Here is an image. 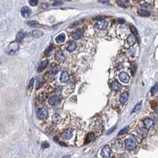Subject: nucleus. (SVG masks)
<instances>
[{"label": "nucleus", "instance_id": "7ed1b4c3", "mask_svg": "<svg viewBox=\"0 0 158 158\" xmlns=\"http://www.w3.org/2000/svg\"><path fill=\"white\" fill-rule=\"evenodd\" d=\"M95 26L100 30H106L108 26V22L106 20H99L95 22Z\"/></svg>", "mask_w": 158, "mask_h": 158}, {"label": "nucleus", "instance_id": "423d86ee", "mask_svg": "<svg viewBox=\"0 0 158 158\" xmlns=\"http://www.w3.org/2000/svg\"><path fill=\"white\" fill-rule=\"evenodd\" d=\"M72 133H73V129H71V128L65 129L63 131V133H62V137L64 139H69V138L72 137Z\"/></svg>", "mask_w": 158, "mask_h": 158}, {"label": "nucleus", "instance_id": "2eb2a0df", "mask_svg": "<svg viewBox=\"0 0 158 158\" xmlns=\"http://www.w3.org/2000/svg\"><path fill=\"white\" fill-rule=\"evenodd\" d=\"M55 57H56L57 61H59V62H64V60H65V56H64V53H63L62 52H61V51H59V52H57V53H56Z\"/></svg>", "mask_w": 158, "mask_h": 158}, {"label": "nucleus", "instance_id": "ddd939ff", "mask_svg": "<svg viewBox=\"0 0 158 158\" xmlns=\"http://www.w3.org/2000/svg\"><path fill=\"white\" fill-rule=\"evenodd\" d=\"M72 36L73 39H75V40H79V39H80V38H82V36H83V31L80 30H78L73 32L72 34Z\"/></svg>", "mask_w": 158, "mask_h": 158}, {"label": "nucleus", "instance_id": "dca6fc26", "mask_svg": "<svg viewBox=\"0 0 158 158\" xmlns=\"http://www.w3.org/2000/svg\"><path fill=\"white\" fill-rule=\"evenodd\" d=\"M128 97H129V94H128V92H123L121 95H120V98H119V101H120V103H122V104H124V103H126V101H127V99H128Z\"/></svg>", "mask_w": 158, "mask_h": 158}, {"label": "nucleus", "instance_id": "473e14b6", "mask_svg": "<svg viewBox=\"0 0 158 158\" xmlns=\"http://www.w3.org/2000/svg\"><path fill=\"white\" fill-rule=\"evenodd\" d=\"M29 3H30V4L31 6L35 7V6H37L38 3V0H30Z\"/></svg>", "mask_w": 158, "mask_h": 158}, {"label": "nucleus", "instance_id": "1a4fd4ad", "mask_svg": "<svg viewBox=\"0 0 158 158\" xmlns=\"http://www.w3.org/2000/svg\"><path fill=\"white\" fill-rule=\"evenodd\" d=\"M21 14L24 18H29L31 15V10L28 7H24L21 10Z\"/></svg>", "mask_w": 158, "mask_h": 158}, {"label": "nucleus", "instance_id": "a211bd4d", "mask_svg": "<svg viewBox=\"0 0 158 158\" xmlns=\"http://www.w3.org/2000/svg\"><path fill=\"white\" fill-rule=\"evenodd\" d=\"M76 42L75 41H71V42H69L68 44V45H67V50L68 51V52H73L75 49H76Z\"/></svg>", "mask_w": 158, "mask_h": 158}, {"label": "nucleus", "instance_id": "412c9836", "mask_svg": "<svg viewBox=\"0 0 158 158\" xmlns=\"http://www.w3.org/2000/svg\"><path fill=\"white\" fill-rule=\"evenodd\" d=\"M66 39V37H65V34H61L60 35H58L57 38H56V41L57 43H62L65 41Z\"/></svg>", "mask_w": 158, "mask_h": 158}, {"label": "nucleus", "instance_id": "f704fd0d", "mask_svg": "<svg viewBox=\"0 0 158 158\" xmlns=\"http://www.w3.org/2000/svg\"><path fill=\"white\" fill-rule=\"evenodd\" d=\"M130 30H131L132 33L133 34V35H135V36H137V29L135 28V26H130Z\"/></svg>", "mask_w": 158, "mask_h": 158}, {"label": "nucleus", "instance_id": "9b49d317", "mask_svg": "<svg viewBox=\"0 0 158 158\" xmlns=\"http://www.w3.org/2000/svg\"><path fill=\"white\" fill-rule=\"evenodd\" d=\"M136 40H137V39H136L135 35H133V34L129 35V36L127 38V39H126V41H127L128 45H129V46H133V45L135 44Z\"/></svg>", "mask_w": 158, "mask_h": 158}, {"label": "nucleus", "instance_id": "58836bf2", "mask_svg": "<svg viewBox=\"0 0 158 158\" xmlns=\"http://www.w3.org/2000/svg\"><path fill=\"white\" fill-rule=\"evenodd\" d=\"M62 158H70V156L69 155H66V156H64Z\"/></svg>", "mask_w": 158, "mask_h": 158}, {"label": "nucleus", "instance_id": "5701e85b", "mask_svg": "<svg viewBox=\"0 0 158 158\" xmlns=\"http://www.w3.org/2000/svg\"><path fill=\"white\" fill-rule=\"evenodd\" d=\"M42 35H43L42 32H41V31H39V30H34V31L32 32V36L34 37V38H40V37H41Z\"/></svg>", "mask_w": 158, "mask_h": 158}, {"label": "nucleus", "instance_id": "72a5a7b5", "mask_svg": "<svg viewBox=\"0 0 158 158\" xmlns=\"http://www.w3.org/2000/svg\"><path fill=\"white\" fill-rule=\"evenodd\" d=\"M27 24L30 26H38V22H36V21H30V22H28Z\"/></svg>", "mask_w": 158, "mask_h": 158}, {"label": "nucleus", "instance_id": "cd10ccee", "mask_svg": "<svg viewBox=\"0 0 158 158\" xmlns=\"http://www.w3.org/2000/svg\"><path fill=\"white\" fill-rule=\"evenodd\" d=\"M118 4L122 8H126L128 7V3L126 1H119L118 2Z\"/></svg>", "mask_w": 158, "mask_h": 158}, {"label": "nucleus", "instance_id": "0eeeda50", "mask_svg": "<svg viewBox=\"0 0 158 158\" xmlns=\"http://www.w3.org/2000/svg\"><path fill=\"white\" fill-rule=\"evenodd\" d=\"M144 126L147 129H152L153 126H154V122H153V120H152L151 118H145L144 120Z\"/></svg>", "mask_w": 158, "mask_h": 158}, {"label": "nucleus", "instance_id": "4be33fe9", "mask_svg": "<svg viewBox=\"0 0 158 158\" xmlns=\"http://www.w3.org/2000/svg\"><path fill=\"white\" fill-rule=\"evenodd\" d=\"M94 137H95V133H92V132L89 133L87 135V137H86V140H85L86 143H87V142H91V141L94 139Z\"/></svg>", "mask_w": 158, "mask_h": 158}, {"label": "nucleus", "instance_id": "7c9ffc66", "mask_svg": "<svg viewBox=\"0 0 158 158\" xmlns=\"http://www.w3.org/2000/svg\"><path fill=\"white\" fill-rule=\"evenodd\" d=\"M34 79H31V80L30 81L29 83V85H28V91H31L32 89H33V87H34Z\"/></svg>", "mask_w": 158, "mask_h": 158}, {"label": "nucleus", "instance_id": "4468645a", "mask_svg": "<svg viewBox=\"0 0 158 158\" xmlns=\"http://www.w3.org/2000/svg\"><path fill=\"white\" fill-rule=\"evenodd\" d=\"M111 87L114 91H119L121 89H122V85L117 81V80H114L111 83Z\"/></svg>", "mask_w": 158, "mask_h": 158}, {"label": "nucleus", "instance_id": "aec40b11", "mask_svg": "<svg viewBox=\"0 0 158 158\" xmlns=\"http://www.w3.org/2000/svg\"><path fill=\"white\" fill-rule=\"evenodd\" d=\"M137 14L140 15V16H142V17H148L150 15V13L145 10H143V9H139L137 11Z\"/></svg>", "mask_w": 158, "mask_h": 158}, {"label": "nucleus", "instance_id": "c85d7f7f", "mask_svg": "<svg viewBox=\"0 0 158 158\" xmlns=\"http://www.w3.org/2000/svg\"><path fill=\"white\" fill-rule=\"evenodd\" d=\"M114 146L115 147V148L118 149V148H121L122 146V142L121 141H116L114 144Z\"/></svg>", "mask_w": 158, "mask_h": 158}, {"label": "nucleus", "instance_id": "a878e982", "mask_svg": "<svg viewBox=\"0 0 158 158\" xmlns=\"http://www.w3.org/2000/svg\"><path fill=\"white\" fill-rule=\"evenodd\" d=\"M157 91H158V83H156L153 85V87L151 88V94L152 95H155L157 92Z\"/></svg>", "mask_w": 158, "mask_h": 158}, {"label": "nucleus", "instance_id": "e433bc0d", "mask_svg": "<svg viewBox=\"0 0 158 158\" xmlns=\"http://www.w3.org/2000/svg\"><path fill=\"white\" fill-rule=\"evenodd\" d=\"M49 146V143L48 142H46V141H44V143L42 144V147L45 148H48Z\"/></svg>", "mask_w": 158, "mask_h": 158}, {"label": "nucleus", "instance_id": "6ab92c4d", "mask_svg": "<svg viewBox=\"0 0 158 158\" xmlns=\"http://www.w3.org/2000/svg\"><path fill=\"white\" fill-rule=\"evenodd\" d=\"M47 65H48V61H44L41 62L40 64L38 65V71L39 72H41L47 67Z\"/></svg>", "mask_w": 158, "mask_h": 158}, {"label": "nucleus", "instance_id": "bb28decb", "mask_svg": "<svg viewBox=\"0 0 158 158\" xmlns=\"http://www.w3.org/2000/svg\"><path fill=\"white\" fill-rule=\"evenodd\" d=\"M138 133L141 137H145L147 134V129L146 128H141L140 130L138 131Z\"/></svg>", "mask_w": 158, "mask_h": 158}, {"label": "nucleus", "instance_id": "ea45409f", "mask_svg": "<svg viewBox=\"0 0 158 158\" xmlns=\"http://www.w3.org/2000/svg\"><path fill=\"white\" fill-rule=\"evenodd\" d=\"M155 111H156V113L158 114V106H156V107L155 108Z\"/></svg>", "mask_w": 158, "mask_h": 158}, {"label": "nucleus", "instance_id": "9d476101", "mask_svg": "<svg viewBox=\"0 0 158 158\" xmlns=\"http://www.w3.org/2000/svg\"><path fill=\"white\" fill-rule=\"evenodd\" d=\"M61 67L57 64H52L49 68V73L50 74H57L58 72H60Z\"/></svg>", "mask_w": 158, "mask_h": 158}, {"label": "nucleus", "instance_id": "c756f323", "mask_svg": "<svg viewBox=\"0 0 158 158\" xmlns=\"http://www.w3.org/2000/svg\"><path fill=\"white\" fill-rule=\"evenodd\" d=\"M141 109V102L138 103L135 106V107L133 108V110L132 112H137V111H139Z\"/></svg>", "mask_w": 158, "mask_h": 158}, {"label": "nucleus", "instance_id": "f03ea898", "mask_svg": "<svg viewBox=\"0 0 158 158\" xmlns=\"http://www.w3.org/2000/svg\"><path fill=\"white\" fill-rule=\"evenodd\" d=\"M37 116L39 119H45L47 117H48V110L46 107L43 106V107H41L37 111Z\"/></svg>", "mask_w": 158, "mask_h": 158}, {"label": "nucleus", "instance_id": "393cba45", "mask_svg": "<svg viewBox=\"0 0 158 158\" xmlns=\"http://www.w3.org/2000/svg\"><path fill=\"white\" fill-rule=\"evenodd\" d=\"M24 37H25V34L22 31L18 32V34H17V41H22L23 40Z\"/></svg>", "mask_w": 158, "mask_h": 158}, {"label": "nucleus", "instance_id": "39448f33", "mask_svg": "<svg viewBox=\"0 0 158 158\" xmlns=\"http://www.w3.org/2000/svg\"><path fill=\"white\" fill-rule=\"evenodd\" d=\"M61 98L58 95H54V96H52L49 99V103L52 106L58 105L61 103Z\"/></svg>", "mask_w": 158, "mask_h": 158}, {"label": "nucleus", "instance_id": "6e6552de", "mask_svg": "<svg viewBox=\"0 0 158 158\" xmlns=\"http://www.w3.org/2000/svg\"><path fill=\"white\" fill-rule=\"evenodd\" d=\"M18 44L15 41V42H13L12 44H11L9 45V48H8V53L10 54H12V53H15L18 51Z\"/></svg>", "mask_w": 158, "mask_h": 158}, {"label": "nucleus", "instance_id": "c9c22d12", "mask_svg": "<svg viewBox=\"0 0 158 158\" xmlns=\"http://www.w3.org/2000/svg\"><path fill=\"white\" fill-rule=\"evenodd\" d=\"M53 45H50V46H49L46 50H45V55H49V54L50 53V52L53 50Z\"/></svg>", "mask_w": 158, "mask_h": 158}, {"label": "nucleus", "instance_id": "a19ab883", "mask_svg": "<svg viewBox=\"0 0 158 158\" xmlns=\"http://www.w3.org/2000/svg\"><path fill=\"white\" fill-rule=\"evenodd\" d=\"M148 1H149V2H151V1H153V0H148Z\"/></svg>", "mask_w": 158, "mask_h": 158}, {"label": "nucleus", "instance_id": "f257e3e1", "mask_svg": "<svg viewBox=\"0 0 158 158\" xmlns=\"http://www.w3.org/2000/svg\"><path fill=\"white\" fill-rule=\"evenodd\" d=\"M137 145V140L134 137H130L125 140V147L126 149L131 150Z\"/></svg>", "mask_w": 158, "mask_h": 158}, {"label": "nucleus", "instance_id": "f3484780", "mask_svg": "<svg viewBox=\"0 0 158 158\" xmlns=\"http://www.w3.org/2000/svg\"><path fill=\"white\" fill-rule=\"evenodd\" d=\"M61 80L63 83H67L69 80V74L67 72H63L61 76Z\"/></svg>", "mask_w": 158, "mask_h": 158}, {"label": "nucleus", "instance_id": "2f4dec72", "mask_svg": "<svg viewBox=\"0 0 158 158\" xmlns=\"http://www.w3.org/2000/svg\"><path fill=\"white\" fill-rule=\"evenodd\" d=\"M128 130H129V126L124 127L123 129H122L119 131V133H118V135H123V134L126 133Z\"/></svg>", "mask_w": 158, "mask_h": 158}, {"label": "nucleus", "instance_id": "b1692460", "mask_svg": "<svg viewBox=\"0 0 158 158\" xmlns=\"http://www.w3.org/2000/svg\"><path fill=\"white\" fill-rule=\"evenodd\" d=\"M61 118L60 117V115L58 114H55L53 116V122L54 123H59L61 122Z\"/></svg>", "mask_w": 158, "mask_h": 158}, {"label": "nucleus", "instance_id": "f8f14e48", "mask_svg": "<svg viewBox=\"0 0 158 158\" xmlns=\"http://www.w3.org/2000/svg\"><path fill=\"white\" fill-rule=\"evenodd\" d=\"M119 79L123 83H127L129 80V76L126 72H121L119 74Z\"/></svg>", "mask_w": 158, "mask_h": 158}, {"label": "nucleus", "instance_id": "4c0bfd02", "mask_svg": "<svg viewBox=\"0 0 158 158\" xmlns=\"http://www.w3.org/2000/svg\"><path fill=\"white\" fill-rule=\"evenodd\" d=\"M99 2H100L101 3H103V4H106V3H109L108 0H99Z\"/></svg>", "mask_w": 158, "mask_h": 158}, {"label": "nucleus", "instance_id": "20e7f679", "mask_svg": "<svg viewBox=\"0 0 158 158\" xmlns=\"http://www.w3.org/2000/svg\"><path fill=\"white\" fill-rule=\"evenodd\" d=\"M110 154H111V148L108 145H106L102 148L101 155L103 158H109L110 156Z\"/></svg>", "mask_w": 158, "mask_h": 158}]
</instances>
